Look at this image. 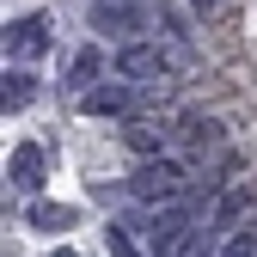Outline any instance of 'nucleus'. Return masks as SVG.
<instances>
[{"label": "nucleus", "mask_w": 257, "mask_h": 257, "mask_svg": "<svg viewBox=\"0 0 257 257\" xmlns=\"http://www.w3.org/2000/svg\"><path fill=\"white\" fill-rule=\"evenodd\" d=\"M166 68H172V55L159 43H122L116 49V74L122 80H166Z\"/></svg>", "instance_id": "nucleus-2"}, {"label": "nucleus", "mask_w": 257, "mask_h": 257, "mask_svg": "<svg viewBox=\"0 0 257 257\" xmlns=\"http://www.w3.org/2000/svg\"><path fill=\"white\" fill-rule=\"evenodd\" d=\"M122 141H128V153H141V159H159L166 153V141H172V128L159 122V116H135L122 128Z\"/></svg>", "instance_id": "nucleus-5"}, {"label": "nucleus", "mask_w": 257, "mask_h": 257, "mask_svg": "<svg viewBox=\"0 0 257 257\" xmlns=\"http://www.w3.org/2000/svg\"><path fill=\"white\" fill-rule=\"evenodd\" d=\"M190 7H196V13H214V7H220V0H190Z\"/></svg>", "instance_id": "nucleus-15"}, {"label": "nucleus", "mask_w": 257, "mask_h": 257, "mask_svg": "<svg viewBox=\"0 0 257 257\" xmlns=\"http://www.w3.org/2000/svg\"><path fill=\"white\" fill-rule=\"evenodd\" d=\"M31 92H37V86H31V74H13V68H7V80H0V104L19 110V104H31Z\"/></svg>", "instance_id": "nucleus-10"}, {"label": "nucleus", "mask_w": 257, "mask_h": 257, "mask_svg": "<svg viewBox=\"0 0 257 257\" xmlns=\"http://www.w3.org/2000/svg\"><path fill=\"white\" fill-rule=\"evenodd\" d=\"M43 49H49V25H43V19H19V25H7V55L37 61Z\"/></svg>", "instance_id": "nucleus-6"}, {"label": "nucleus", "mask_w": 257, "mask_h": 257, "mask_svg": "<svg viewBox=\"0 0 257 257\" xmlns=\"http://www.w3.org/2000/svg\"><path fill=\"white\" fill-rule=\"evenodd\" d=\"M55 257H74V251H55Z\"/></svg>", "instance_id": "nucleus-16"}, {"label": "nucleus", "mask_w": 257, "mask_h": 257, "mask_svg": "<svg viewBox=\"0 0 257 257\" xmlns=\"http://www.w3.org/2000/svg\"><path fill=\"white\" fill-rule=\"evenodd\" d=\"M220 257H257V227H245V233H233L227 245H220Z\"/></svg>", "instance_id": "nucleus-13"}, {"label": "nucleus", "mask_w": 257, "mask_h": 257, "mask_svg": "<svg viewBox=\"0 0 257 257\" xmlns=\"http://www.w3.org/2000/svg\"><path fill=\"white\" fill-rule=\"evenodd\" d=\"M7 178H13V190H43V147L37 141H19L7 153Z\"/></svg>", "instance_id": "nucleus-4"}, {"label": "nucleus", "mask_w": 257, "mask_h": 257, "mask_svg": "<svg viewBox=\"0 0 257 257\" xmlns=\"http://www.w3.org/2000/svg\"><path fill=\"white\" fill-rule=\"evenodd\" d=\"M104 239H110V251H116V257H135V245H128V233H116V227H110Z\"/></svg>", "instance_id": "nucleus-14"}, {"label": "nucleus", "mask_w": 257, "mask_h": 257, "mask_svg": "<svg viewBox=\"0 0 257 257\" xmlns=\"http://www.w3.org/2000/svg\"><path fill=\"white\" fill-rule=\"evenodd\" d=\"M190 147H196V153H214L220 147V122H202L196 116V122H190Z\"/></svg>", "instance_id": "nucleus-12"}, {"label": "nucleus", "mask_w": 257, "mask_h": 257, "mask_svg": "<svg viewBox=\"0 0 257 257\" xmlns=\"http://www.w3.org/2000/svg\"><path fill=\"white\" fill-rule=\"evenodd\" d=\"M86 110L92 116H122L128 110V86H92L86 92Z\"/></svg>", "instance_id": "nucleus-7"}, {"label": "nucleus", "mask_w": 257, "mask_h": 257, "mask_svg": "<svg viewBox=\"0 0 257 257\" xmlns=\"http://www.w3.org/2000/svg\"><path fill=\"white\" fill-rule=\"evenodd\" d=\"M135 0H92V25H128Z\"/></svg>", "instance_id": "nucleus-11"}, {"label": "nucleus", "mask_w": 257, "mask_h": 257, "mask_svg": "<svg viewBox=\"0 0 257 257\" xmlns=\"http://www.w3.org/2000/svg\"><path fill=\"white\" fill-rule=\"evenodd\" d=\"M98 68H104V49H80V55H74V68H68V86H74V92H92Z\"/></svg>", "instance_id": "nucleus-9"}, {"label": "nucleus", "mask_w": 257, "mask_h": 257, "mask_svg": "<svg viewBox=\"0 0 257 257\" xmlns=\"http://www.w3.org/2000/svg\"><path fill=\"white\" fill-rule=\"evenodd\" d=\"M31 227H37V233H68V227H74V208H61V202H31Z\"/></svg>", "instance_id": "nucleus-8"}, {"label": "nucleus", "mask_w": 257, "mask_h": 257, "mask_svg": "<svg viewBox=\"0 0 257 257\" xmlns=\"http://www.w3.org/2000/svg\"><path fill=\"white\" fill-rule=\"evenodd\" d=\"M245 214H257V184H233V190H220V202H214V233H233Z\"/></svg>", "instance_id": "nucleus-3"}, {"label": "nucleus", "mask_w": 257, "mask_h": 257, "mask_svg": "<svg viewBox=\"0 0 257 257\" xmlns=\"http://www.w3.org/2000/svg\"><path fill=\"white\" fill-rule=\"evenodd\" d=\"M128 190H135L141 202H172L184 190V166H172V159H147V166L128 178Z\"/></svg>", "instance_id": "nucleus-1"}]
</instances>
